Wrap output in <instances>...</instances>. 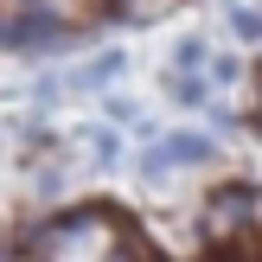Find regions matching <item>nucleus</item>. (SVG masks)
Wrapping results in <instances>:
<instances>
[{
  "label": "nucleus",
  "mask_w": 262,
  "mask_h": 262,
  "mask_svg": "<svg viewBox=\"0 0 262 262\" xmlns=\"http://www.w3.org/2000/svg\"><path fill=\"white\" fill-rule=\"evenodd\" d=\"M250 211H256V199H250V192H237V186H230V192H217V199L205 205V237H211V243H230L243 224H250Z\"/></svg>",
  "instance_id": "nucleus-2"
},
{
  "label": "nucleus",
  "mask_w": 262,
  "mask_h": 262,
  "mask_svg": "<svg viewBox=\"0 0 262 262\" xmlns=\"http://www.w3.org/2000/svg\"><path fill=\"white\" fill-rule=\"evenodd\" d=\"M173 64H179V71H192V77H199L205 64H211V51H205V38H179V45H173Z\"/></svg>",
  "instance_id": "nucleus-5"
},
{
  "label": "nucleus",
  "mask_w": 262,
  "mask_h": 262,
  "mask_svg": "<svg viewBox=\"0 0 262 262\" xmlns=\"http://www.w3.org/2000/svg\"><path fill=\"white\" fill-rule=\"evenodd\" d=\"M205 96H211V90H205V77H192V71H179V77H173V102H186V109H199Z\"/></svg>",
  "instance_id": "nucleus-6"
},
{
  "label": "nucleus",
  "mask_w": 262,
  "mask_h": 262,
  "mask_svg": "<svg viewBox=\"0 0 262 262\" xmlns=\"http://www.w3.org/2000/svg\"><path fill=\"white\" fill-rule=\"evenodd\" d=\"M230 32H237L243 45H262V13H250V7H237V13H230Z\"/></svg>",
  "instance_id": "nucleus-7"
},
{
  "label": "nucleus",
  "mask_w": 262,
  "mask_h": 262,
  "mask_svg": "<svg viewBox=\"0 0 262 262\" xmlns=\"http://www.w3.org/2000/svg\"><path fill=\"white\" fill-rule=\"evenodd\" d=\"M64 38H71V26L58 19V13H19V19H7L0 26V45H19V51H58Z\"/></svg>",
  "instance_id": "nucleus-1"
},
{
  "label": "nucleus",
  "mask_w": 262,
  "mask_h": 262,
  "mask_svg": "<svg viewBox=\"0 0 262 262\" xmlns=\"http://www.w3.org/2000/svg\"><path fill=\"white\" fill-rule=\"evenodd\" d=\"M256 211H262V192H256Z\"/></svg>",
  "instance_id": "nucleus-9"
},
{
  "label": "nucleus",
  "mask_w": 262,
  "mask_h": 262,
  "mask_svg": "<svg viewBox=\"0 0 262 262\" xmlns=\"http://www.w3.org/2000/svg\"><path fill=\"white\" fill-rule=\"evenodd\" d=\"M115 77H122V51H96V58H90V71L77 77V83H90V90H102V83H115Z\"/></svg>",
  "instance_id": "nucleus-4"
},
{
  "label": "nucleus",
  "mask_w": 262,
  "mask_h": 262,
  "mask_svg": "<svg viewBox=\"0 0 262 262\" xmlns=\"http://www.w3.org/2000/svg\"><path fill=\"white\" fill-rule=\"evenodd\" d=\"M90 147H96V160H102V166H109V160H115V154H122V141H115V135H109V128H96V135H90Z\"/></svg>",
  "instance_id": "nucleus-8"
},
{
  "label": "nucleus",
  "mask_w": 262,
  "mask_h": 262,
  "mask_svg": "<svg viewBox=\"0 0 262 262\" xmlns=\"http://www.w3.org/2000/svg\"><path fill=\"white\" fill-rule=\"evenodd\" d=\"M160 154H166V166H205L217 147H211V135H166Z\"/></svg>",
  "instance_id": "nucleus-3"
}]
</instances>
